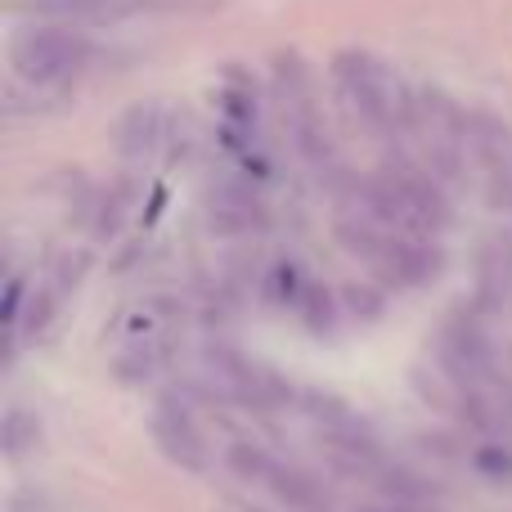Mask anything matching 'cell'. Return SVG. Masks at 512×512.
Listing matches in <instances>:
<instances>
[{
    "mask_svg": "<svg viewBox=\"0 0 512 512\" xmlns=\"http://www.w3.org/2000/svg\"><path fill=\"white\" fill-rule=\"evenodd\" d=\"M351 207H360L373 221L391 225L400 234H414V239H436L450 225L445 194L432 185V176H423L414 167H387L378 176H369L355 189Z\"/></svg>",
    "mask_w": 512,
    "mask_h": 512,
    "instance_id": "obj_1",
    "label": "cell"
},
{
    "mask_svg": "<svg viewBox=\"0 0 512 512\" xmlns=\"http://www.w3.org/2000/svg\"><path fill=\"white\" fill-rule=\"evenodd\" d=\"M333 81H337V90H342L346 108H351V113L360 117V126H369L373 135L414 131V95H409L405 81L396 77V68H387L378 54L337 50Z\"/></svg>",
    "mask_w": 512,
    "mask_h": 512,
    "instance_id": "obj_2",
    "label": "cell"
},
{
    "mask_svg": "<svg viewBox=\"0 0 512 512\" xmlns=\"http://www.w3.org/2000/svg\"><path fill=\"white\" fill-rule=\"evenodd\" d=\"M337 239L346 243V252L360 256L373 274H382L396 288H418V283L436 279V270H441V256H436L432 239H414V234L391 230V225L373 221L369 212H360L351 203L337 216Z\"/></svg>",
    "mask_w": 512,
    "mask_h": 512,
    "instance_id": "obj_3",
    "label": "cell"
},
{
    "mask_svg": "<svg viewBox=\"0 0 512 512\" xmlns=\"http://www.w3.org/2000/svg\"><path fill=\"white\" fill-rule=\"evenodd\" d=\"M180 337V306L171 297H140L108 328V360L126 382L153 378Z\"/></svg>",
    "mask_w": 512,
    "mask_h": 512,
    "instance_id": "obj_4",
    "label": "cell"
},
{
    "mask_svg": "<svg viewBox=\"0 0 512 512\" xmlns=\"http://www.w3.org/2000/svg\"><path fill=\"white\" fill-rule=\"evenodd\" d=\"M90 59V45L72 27H27L9 45V63L27 86H59L77 77Z\"/></svg>",
    "mask_w": 512,
    "mask_h": 512,
    "instance_id": "obj_5",
    "label": "cell"
},
{
    "mask_svg": "<svg viewBox=\"0 0 512 512\" xmlns=\"http://www.w3.org/2000/svg\"><path fill=\"white\" fill-rule=\"evenodd\" d=\"M225 463H230V468L239 472L243 481H252V486L270 490V495L279 499L283 508H292V512H328L324 486H319L315 477H306L301 468L283 463L279 454H270L265 445H256V441H234L230 450H225Z\"/></svg>",
    "mask_w": 512,
    "mask_h": 512,
    "instance_id": "obj_6",
    "label": "cell"
},
{
    "mask_svg": "<svg viewBox=\"0 0 512 512\" xmlns=\"http://www.w3.org/2000/svg\"><path fill=\"white\" fill-rule=\"evenodd\" d=\"M414 131L423 135L432 167L441 176H459L463 149H468V117L454 108V99H445L441 90H423L414 99Z\"/></svg>",
    "mask_w": 512,
    "mask_h": 512,
    "instance_id": "obj_7",
    "label": "cell"
},
{
    "mask_svg": "<svg viewBox=\"0 0 512 512\" xmlns=\"http://www.w3.org/2000/svg\"><path fill=\"white\" fill-rule=\"evenodd\" d=\"M153 441H158L162 454L185 472H207V463H212L194 414H189L185 405H176V400H162L158 405V414H153Z\"/></svg>",
    "mask_w": 512,
    "mask_h": 512,
    "instance_id": "obj_8",
    "label": "cell"
},
{
    "mask_svg": "<svg viewBox=\"0 0 512 512\" xmlns=\"http://www.w3.org/2000/svg\"><path fill=\"white\" fill-rule=\"evenodd\" d=\"M207 225L221 239H234V234H252L265 225V207L256 198L252 185L243 180H221V185L207 189Z\"/></svg>",
    "mask_w": 512,
    "mask_h": 512,
    "instance_id": "obj_9",
    "label": "cell"
},
{
    "mask_svg": "<svg viewBox=\"0 0 512 512\" xmlns=\"http://www.w3.org/2000/svg\"><path fill=\"white\" fill-rule=\"evenodd\" d=\"M212 369H216V378L225 382V391H230L234 400H243V405H252V409H274V405L288 400V387H283L270 369L248 364L243 355H225V351L212 355Z\"/></svg>",
    "mask_w": 512,
    "mask_h": 512,
    "instance_id": "obj_10",
    "label": "cell"
},
{
    "mask_svg": "<svg viewBox=\"0 0 512 512\" xmlns=\"http://www.w3.org/2000/svg\"><path fill=\"white\" fill-rule=\"evenodd\" d=\"M77 279H81V261H59L50 274H45L41 288H32V297H27V333L36 337L50 328V319L59 315L63 297L77 288Z\"/></svg>",
    "mask_w": 512,
    "mask_h": 512,
    "instance_id": "obj_11",
    "label": "cell"
},
{
    "mask_svg": "<svg viewBox=\"0 0 512 512\" xmlns=\"http://www.w3.org/2000/svg\"><path fill=\"white\" fill-rule=\"evenodd\" d=\"M54 9L72 18H90V23H108V18H126L144 5V0H50Z\"/></svg>",
    "mask_w": 512,
    "mask_h": 512,
    "instance_id": "obj_12",
    "label": "cell"
},
{
    "mask_svg": "<svg viewBox=\"0 0 512 512\" xmlns=\"http://www.w3.org/2000/svg\"><path fill=\"white\" fill-rule=\"evenodd\" d=\"M477 468L490 472L495 481H512V454L504 450V445H481V450H477Z\"/></svg>",
    "mask_w": 512,
    "mask_h": 512,
    "instance_id": "obj_13",
    "label": "cell"
}]
</instances>
